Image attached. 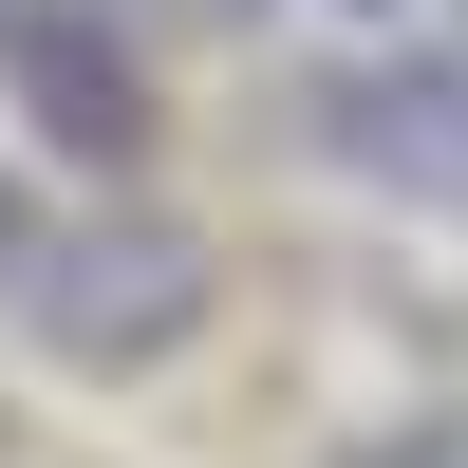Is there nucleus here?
<instances>
[{"mask_svg":"<svg viewBox=\"0 0 468 468\" xmlns=\"http://www.w3.org/2000/svg\"><path fill=\"white\" fill-rule=\"evenodd\" d=\"M450 37H468V0H450Z\"/></svg>","mask_w":468,"mask_h":468,"instance_id":"8","label":"nucleus"},{"mask_svg":"<svg viewBox=\"0 0 468 468\" xmlns=\"http://www.w3.org/2000/svg\"><path fill=\"white\" fill-rule=\"evenodd\" d=\"M207 300H225L207 225L150 207V187H94L75 225H37V262H19V300H0V319H19L57 375H169L187 337H207Z\"/></svg>","mask_w":468,"mask_h":468,"instance_id":"1","label":"nucleus"},{"mask_svg":"<svg viewBox=\"0 0 468 468\" xmlns=\"http://www.w3.org/2000/svg\"><path fill=\"white\" fill-rule=\"evenodd\" d=\"M37 225H57V207H37V169H19V132H0V300H19V262H37Z\"/></svg>","mask_w":468,"mask_h":468,"instance_id":"4","label":"nucleus"},{"mask_svg":"<svg viewBox=\"0 0 468 468\" xmlns=\"http://www.w3.org/2000/svg\"><path fill=\"white\" fill-rule=\"evenodd\" d=\"M0 37H19V0H0Z\"/></svg>","mask_w":468,"mask_h":468,"instance_id":"7","label":"nucleus"},{"mask_svg":"<svg viewBox=\"0 0 468 468\" xmlns=\"http://www.w3.org/2000/svg\"><path fill=\"white\" fill-rule=\"evenodd\" d=\"M187 19H207V37H244V19H262V0H187Z\"/></svg>","mask_w":468,"mask_h":468,"instance_id":"6","label":"nucleus"},{"mask_svg":"<svg viewBox=\"0 0 468 468\" xmlns=\"http://www.w3.org/2000/svg\"><path fill=\"white\" fill-rule=\"evenodd\" d=\"M0 75H19V132L57 150V169H94V187H132L150 150H169V112H150V57H132V0H19Z\"/></svg>","mask_w":468,"mask_h":468,"instance_id":"3","label":"nucleus"},{"mask_svg":"<svg viewBox=\"0 0 468 468\" xmlns=\"http://www.w3.org/2000/svg\"><path fill=\"white\" fill-rule=\"evenodd\" d=\"M300 150L356 207L468 225V37H356V57H319L300 75Z\"/></svg>","mask_w":468,"mask_h":468,"instance_id":"2","label":"nucleus"},{"mask_svg":"<svg viewBox=\"0 0 468 468\" xmlns=\"http://www.w3.org/2000/svg\"><path fill=\"white\" fill-rule=\"evenodd\" d=\"M337 19H356V37H394V19H431V0H337Z\"/></svg>","mask_w":468,"mask_h":468,"instance_id":"5","label":"nucleus"}]
</instances>
